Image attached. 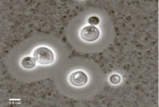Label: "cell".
<instances>
[{
    "label": "cell",
    "mask_w": 159,
    "mask_h": 107,
    "mask_svg": "<svg viewBox=\"0 0 159 107\" xmlns=\"http://www.w3.org/2000/svg\"><path fill=\"white\" fill-rule=\"evenodd\" d=\"M88 23L92 25H98L100 22L99 18L96 16H91L89 18L88 20Z\"/></svg>",
    "instance_id": "obj_6"
},
{
    "label": "cell",
    "mask_w": 159,
    "mask_h": 107,
    "mask_svg": "<svg viewBox=\"0 0 159 107\" xmlns=\"http://www.w3.org/2000/svg\"><path fill=\"white\" fill-rule=\"evenodd\" d=\"M22 64L25 69H32L36 65V60L33 57L30 56L26 57L23 60Z\"/></svg>",
    "instance_id": "obj_4"
},
{
    "label": "cell",
    "mask_w": 159,
    "mask_h": 107,
    "mask_svg": "<svg viewBox=\"0 0 159 107\" xmlns=\"http://www.w3.org/2000/svg\"><path fill=\"white\" fill-rule=\"evenodd\" d=\"M34 56L37 62L41 64H50L54 60V55L52 51L45 47L37 48L34 52Z\"/></svg>",
    "instance_id": "obj_1"
},
{
    "label": "cell",
    "mask_w": 159,
    "mask_h": 107,
    "mask_svg": "<svg viewBox=\"0 0 159 107\" xmlns=\"http://www.w3.org/2000/svg\"><path fill=\"white\" fill-rule=\"evenodd\" d=\"M110 80L112 84H117L120 82V77L119 75L114 74L110 76Z\"/></svg>",
    "instance_id": "obj_5"
},
{
    "label": "cell",
    "mask_w": 159,
    "mask_h": 107,
    "mask_svg": "<svg viewBox=\"0 0 159 107\" xmlns=\"http://www.w3.org/2000/svg\"><path fill=\"white\" fill-rule=\"evenodd\" d=\"M100 35L99 29L92 25L88 26L83 28L81 35L83 39L88 42L94 41L99 38Z\"/></svg>",
    "instance_id": "obj_2"
},
{
    "label": "cell",
    "mask_w": 159,
    "mask_h": 107,
    "mask_svg": "<svg viewBox=\"0 0 159 107\" xmlns=\"http://www.w3.org/2000/svg\"><path fill=\"white\" fill-rule=\"evenodd\" d=\"M88 80V76L82 71H78L73 73L70 77V82L76 86L80 87L85 85Z\"/></svg>",
    "instance_id": "obj_3"
}]
</instances>
